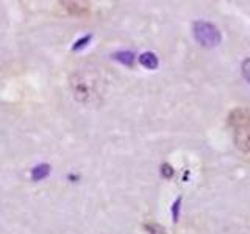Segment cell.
Here are the masks:
<instances>
[{"instance_id":"6da1fadb","label":"cell","mask_w":250,"mask_h":234,"mask_svg":"<svg viewBox=\"0 0 250 234\" xmlns=\"http://www.w3.org/2000/svg\"><path fill=\"white\" fill-rule=\"evenodd\" d=\"M233 140L239 150L250 152V111L246 108H234L229 116Z\"/></svg>"},{"instance_id":"7a4b0ae2","label":"cell","mask_w":250,"mask_h":234,"mask_svg":"<svg viewBox=\"0 0 250 234\" xmlns=\"http://www.w3.org/2000/svg\"><path fill=\"white\" fill-rule=\"evenodd\" d=\"M70 89L74 92V97L78 101H84L88 103L94 97H96V80L91 77V74L77 72L69 78Z\"/></svg>"},{"instance_id":"3957f363","label":"cell","mask_w":250,"mask_h":234,"mask_svg":"<svg viewBox=\"0 0 250 234\" xmlns=\"http://www.w3.org/2000/svg\"><path fill=\"white\" fill-rule=\"evenodd\" d=\"M192 35L195 38V41L203 47H208V49L217 47L222 41V35L219 28L214 23L207 20H195L192 23Z\"/></svg>"},{"instance_id":"277c9868","label":"cell","mask_w":250,"mask_h":234,"mask_svg":"<svg viewBox=\"0 0 250 234\" xmlns=\"http://www.w3.org/2000/svg\"><path fill=\"white\" fill-rule=\"evenodd\" d=\"M61 5H64L66 10L74 16H83L89 11L88 3H82V2H61Z\"/></svg>"},{"instance_id":"5b68a950","label":"cell","mask_w":250,"mask_h":234,"mask_svg":"<svg viewBox=\"0 0 250 234\" xmlns=\"http://www.w3.org/2000/svg\"><path fill=\"white\" fill-rule=\"evenodd\" d=\"M139 64L144 66L146 69L153 70V69L158 67V57H156L153 52H144L139 57Z\"/></svg>"},{"instance_id":"8992f818","label":"cell","mask_w":250,"mask_h":234,"mask_svg":"<svg viewBox=\"0 0 250 234\" xmlns=\"http://www.w3.org/2000/svg\"><path fill=\"white\" fill-rule=\"evenodd\" d=\"M113 58L116 61H119L121 64H125V66H128L131 67L133 64H135V53L133 52H128V50H125V52H117L113 55Z\"/></svg>"},{"instance_id":"52a82bcc","label":"cell","mask_w":250,"mask_h":234,"mask_svg":"<svg viewBox=\"0 0 250 234\" xmlns=\"http://www.w3.org/2000/svg\"><path fill=\"white\" fill-rule=\"evenodd\" d=\"M49 174H50L49 164H38V166L31 170V178H33V181H41V179H44Z\"/></svg>"},{"instance_id":"ba28073f","label":"cell","mask_w":250,"mask_h":234,"mask_svg":"<svg viewBox=\"0 0 250 234\" xmlns=\"http://www.w3.org/2000/svg\"><path fill=\"white\" fill-rule=\"evenodd\" d=\"M182 201H183L182 197H177V200L172 203V220H174L175 223L178 222V217H180V208H182Z\"/></svg>"},{"instance_id":"9c48e42d","label":"cell","mask_w":250,"mask_h":234,"mask_svg":"<svg viewBox=\"0 0 250 234\" xmlns=\"http://www.w3.org/2000/svg\"><path fill=\"white\" fill-rule=\"evenodd\" d=\"M91 39H92V36L91 35H86V36H83V38H80V39H78V41L72 45V50H82L83 49V47H86V45H88V42L91 41Z\"/></svg>"},{"instance_id":"30bf717a","label":"cell","mask_w":250,"mask_h":234,"mask_svg":"<svg viewBox=\"0 0 250 234\" xmlns=\"http://www.w3.org/2000/svg\"><path fill=\"white\" fill-rule=\"evenodd\" d=\"M241 72H242V77L246 78V80L250 83V58L244 59L241 64Z\"/></svg>"},{"instance_id":"8fae6325","label":"cell","mask_w":250,"mask_h":234,"mask_svg":"<svg viewBox=\"0 0 250 234\" xmlns=\"http://www.w3.org/2000/svg\"><path fill=\"white\" fill-rule=\"evenodd\" d=\"M146 230L148 231V234H166L164 233V228L158 223H148L146 225Z\"/></svg>"},{"instance_id":"7c38bea8","label":"cell","mask_w":250,"mask_h":234,"mask_svg":"<svg viewBox=\"0 0 250 234\" xmlns=\"http://www.w3.org/2000/svg\"><path fill=\"white\" fill-rule=\"evenodd\" d=\"M161 175L164 178H172V176H174V169H172L170 164H167V162L163 164V166H161Z\"/></svg>"}]
</instances>
